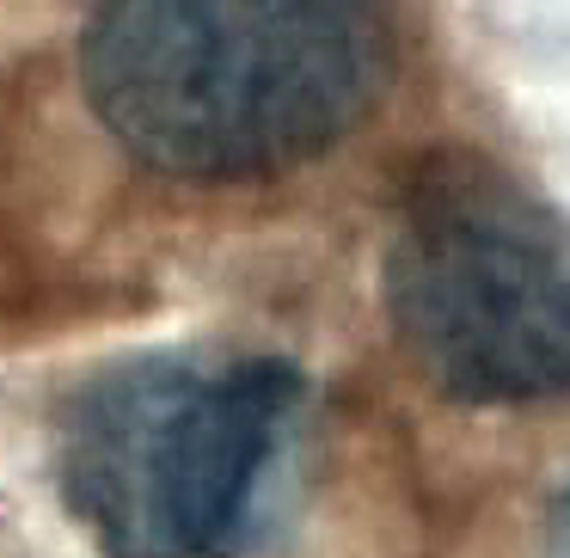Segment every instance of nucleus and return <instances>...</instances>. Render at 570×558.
<instances>
[{
  "label": "nucleus",
  "instance_id": "obj_4",
  "mask_svg": "<svg viewBox=\"0 0 570 558\" xmlns=\"http://www.w3.org/2000/svg\"><path fill=\"white\" fill-rule=\"evenodd\" d=\"M546 558H570V484L558 491L552 516H546Z\"/></svg>",
  "mask_w": 570,
  "mask_h": 558
},
{
  "label": "nucleus",
  "instance_id": "obj_3",
  "mask_svg": "<svg viewBox=\"0 0 570 558\" xmlns=\"http://www.w3.org/2000/svg\"><path fill=\"white\" fill-rule=\"evenodd\" d=\"M411 369L460 405L570 399V222L479 154L417 166L381 258Z\"/></svg>",
  "mask_w": 570,
  "mask_h": 558
},
{
  "label": "nucleus",
  "instance_id": "obj_2",
  "mask_svg": "<svg viewBox=\"0 0 570 558\" xmlns=\"http://www.w3.org/2000/svg\"><path fill=\"white\" fill-rule=\"evenodd\" d=\"M307 374L252 350H148L56 411V491L99 558H264L295 503Z\"/></svg>",
  "mask_w": 570,
  "mask_h": 558
},
{
  "label": "nucleus",
  "instance_id": "obj_1",
  "mask_svg": "<svg viewBox=\"0 0 570 558\" xmlns=\"http://www.w3.org/2000/svg\"><path fill=\"white\" fill-rule=\"evenodd\" d=\"M80 92L178 185H252L332 154L386 87L374 0H92Z\"/></svg>",
  "mask_w": 570,
  "mask_h": 558
}]
</instances>
